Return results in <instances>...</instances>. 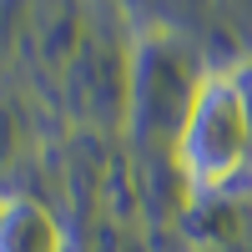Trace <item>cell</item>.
<instances>
[{"instance_id":"6da1fadb","label":"cell","mask_w":252,"mask_h":252,"mask_svg":"<svg viewBox=\"0 0 252 252\" xmlns=\"http://www.w3.org/2000/svg\"><path fill=\"white\" fill-rule=\"evenodd\" d=\"M247 101L232 81L212 76L207 86L197 91L192 111H187V126H182V172L192 177L197 187H227L237 177V166L247 161Z\"/></svg>"},{"instance_id":"7a4b0ae2","label":"cell","mask_w":252,"mask_h":252,"mask_svg":"<svg viewBox=\"0 0 252 252\" xmlns=\"http://www.w3.org/2000/svg\"><path fill=\"white\" fill-rule=\"evenodd\" d=\"M0 252H61V227L46 207L26 197H5V227H0Z\"/></svg>"}]
</instances>
